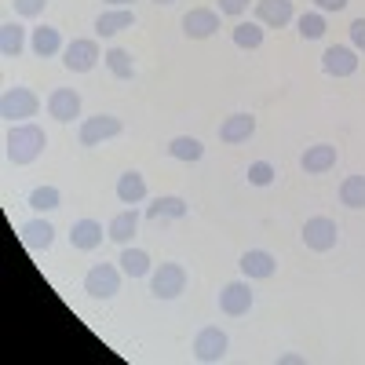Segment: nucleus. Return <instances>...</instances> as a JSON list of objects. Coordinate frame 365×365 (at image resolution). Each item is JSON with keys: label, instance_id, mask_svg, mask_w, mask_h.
Returning <instances> with one entry per match:
<instances>
[{"label": "nucleus", "instance_id": "obj_14", "mask_svg": "<svg viewBox=\"0 0 365 365\" xmlns=\"http://www.w3.org/2000/svg\"><path fill=\"white\" fill-rule=\"evenodd\" d=\"M256 132V117L252 113H230L223 125H220V143H249Z\"/></svg>", "mask_w": 365, "mask_h": 365}, {"label": "nucleus", "instance_id": "obj_15", "mask_svg": "<svg viewBox=\"0 0 365 365\" xmlns=\"http://www.w3.org/2000/svg\"><path fill=\"white\" fill-rule=\"evenodd\" d=\"M292 0H256V22L259 26H289L292 22Z\"/></svg>", "mask_w": 365, "mask_h": 365}, {"label": "nucleus", "instance_id": "obj_4", "mask_svg": "<svg viewBox=\"0 0 365 365\" xmlns=\"http://www.w3.org/2000/svg\"><path fill=\"white\" fill-rule=\"evenodd\" d=\"M84 292L91 299H113L120 292V270L113 263H96L84 274Z\"/></svg>", "mask_w": 365, "mask_h": 365}, {"label": "nucleus", "instance_id": "obj_5", "mask_svg": "<svg viewBox=\"0 0 365 365\" xmlns=\"http://www.w3.org/2000/svg\"><path fill=\"white\" fill-rule=\"evenodd\" d=\"M182 289H187V267L182 263H161L150 278V292L158 299H175L182 296Z\"/></svg>", "mask_w": 365, "mask_h": 365}, {"label": "nucleus", "instance_id": "obj_11", "mask_svg": "<svg viewBox=\"0 0 365 365\" xmlns=\"http://www.w3.org/2000/svg\"><path fill=\"white\" fill-rule=\"evenodd\" d=\"M48 113L58 120V125H70L73 117H81V96L73 88H55L48 96Z\"/></svg>", "mask_w": 365, "mask_h": 365}, {"label": "nucleus", "instance_id": "obj_33", "mask_svg": "<svg viewBox=\"0 0 365 365\" xmlns=\"http://www.w3.org/2000/svg\"><path fill=\"white\" fill-rule=\"evenodd\" d=\"M44 8H48V0H15V11L26 19H37Z\"/></svg>", "mask_w": 365, "mask_h": 365}, {"label": "nucleus", "instance_id": "obj_18", "mask_svg": "<svg viewBox=\"0 0 365 365\" xmlns=\"http://www.w3.org/2000/svg\"><path fill=\"white\" fill-rule=\"evenodd\" d=\"M241 274L245 278H274V270H278V259H274L270 252H263V249H249L245 256H241Z\"/></svg>", "mask_w": 365, "mask_h": 365}, {"label": "nucleus", "instance_id": "obj_23", "mask_svg": "<svg viewBox=\"0 0 365 365\" xmlns=\"http://www.w3.org/2000/svg\"><path fill=\"white\" fill-rule=\"evenodd\" d=\"M187 212H190L187 201L175 197V194H168V197H158L154 205L146 208V220H182Z\"/></svg>", "mask_w": 365, "mask_h": 365}, {"label": "nucleus", "instance_id": "obj_26", "mask_svg": "<svg viewBox=\"0 0 365 365\" xmlns=\"http://www.w3.org/2000/svg\"><path fill=\"white\" fill-rule=\"evenodd\" d=\"M103 58H106V66H110V73H113L117 81H132V77H135V63H132V55H128L125 48H110Z\"/></svg>", "mask_w": 365, "mask_h": 365}, {"label": "nucleus", "instance_id": "obj_27", "mask_svg": "<svg viewBox=\"0 0 365 365\" xmlns=\"http://www.w3.org/2000/svg\"><path fill=\"white\" fill-rule=\"evenodd\" d=\"M340 201L347 208H365V175H347L340 182Z\"/></svg>", "mask_w": 365, "mask_h": 365}, {"label": "nucleus", "instance_id": "obj_3", "mask_svg": "<svg viewBox=\"0 0 365 365\" xmlns=\"http://www.w3.org/2000/svg\"><path fill=\"white\" fill-rule=\"evenodd\" d=\"M120 132H125L120 117H113V113H96V117H84L77 139H81V146H103L106 139H117Z\"/></svg>", "mask_w": 365, "mask_h": 365}, {"label": "nucleus", "instance_id": "obj_13", "mask_svg": "<svg viewBox=\"0 0 365 365\" xmlns=\"http://www.w3.org/2000/svg\"><path fill=\"white\" fill-rule=\"evenodd\" d=\"M220 29V15L212 11V8H194V11H187L182 15V34L187 37H194V41H205V37H212Z\"/></svg>", "mask_w": 365, "mask_h": 365}, {"label": "nucleus", "instance_id": "obj_20", "mask_svg": "<svg viewBox=\"0 0 365 365\" xmlns=\"http://www.w3.org/2000/svg\"><path fill=\"white\" fill-rule=\"evenodd\" d=\"M135 230H139V212H135V208H128V212H117V216L110 220L106 237H110V241H117V245H128V241L135 237Z\"/></svg>", "mask_w": 365, "mask_h": 365}, {"label": "nucleus", "instance_id": "obj_38", "mask_svg": "<svg viewBox=\"0 0 365 365\" xmlns=\"http://www.w3.org/2000/svg\"><path fill=\"white\" fill-rule=\"evenodd\" d=\"M154 4H175V0H154Z\"/></svg>", "mask_w": 365, "mask_h": 365}, {"label": "nucleus", "instance_id": "obj_31", "mask_svg": "<svg viewBox=\"0 0 365 365\" xmlns=\"http://www.w3.org/2000/svg\"><path fill=\"white\" fill-rule=\"evenodd\" d=\"M58 201H63L58 187H37V190H29V208H34V212H51V208H58Z\"/></svg>", "mask_w": 365, "mask_h": 365}, {"label": "nucleus", "instance_id": "obj_16", "mask_svg": "<svg viewBox=\"0 0 365 365\" xmlns=\"http://www.w3.org/2000/svg\"><path fill=\"white\" fill-rule=\"evenodd\" d=\"M51 241H55V227H51V223H44V220L22 223V245H26L29 252H48Z\"/></svg>", "mask_w": 365, "mask_h": 365}, {"label": "nucleus", "instance_id": "obj_7", "mask_svg": "<svg viewBox=\"0 0 365 365\" xmlns=\"http://www.w3.org/2000/svg\"><path fill=\"white\" fill-rule=\"evenodd\" d=\"M99 44L91 41V37H77L73 44H66L63 48V66L70 70V73H88V70H96V63H99Z\"/></svg>", "mask_w": 365, "mask_h": 365}, {"label": "nucleus", "instance_id": "obj_1", "mask_svg": "<svg viewBox=\"0 0 365 365\" xmlns=\"http://www.w3.org/2000/svg\"><path fill=\"white\" fill-rule=\"evenodd\" d=\"M44 146H48L44 128L29 125V120L8 128V135H4V154H8L11 165H34V161L44 154Z\"/></svg>", "mask_w": 365, "mask_h": 365}, {"label": "nucleus", "instance_id": "obj_21", "mask_svg": "<svg viewBox=\"0 0 365 365\" xmlns=\"http://www.w3.org/2000/svg\"><path fill=\"white\" fill-rule=\"evenodd\" d=\"M117 197H120V205H143L146 201V179H143V172H125L117 179Z\"/></svg>", "mask_w": 365, "mask_h": 365}, {"label": "nucleus", "instance_id": "obj_17", "mask_svg": "<svg viewBox=\"0 0 365 365\" xmlns=\"http://www.w3.org/2000/svg\"><path fill=\"white\" fill-rule=\"evenodd\" d=\"M70 241H73L77 252L99 249V245H103V223H96V220H77V223L70 227Z\"/></svg>", "mask_w": 365, "mask_h": 365}, {"label": "nucleus", "instance_id": "obj_8", "mask_svg": "<svg viewBox=\"0 0 365 365\" xmlns=\"http://www.w3.org/2000/svg\"><path fill=\"white\" fill-rule=\"evenodd\" d=\"M227 347H230V340H227V332L220 325H205L194 336V358L197 361H223Z\"/></svg>", "mask_w": 365, "mask_h": 365}, {"label": "nucleus", "instance_id": "obj_12", "mask_svg": "<svg viewBox=\"0 0 365 365\" xmlns=\"http://www.w3.org/2000/svg\"><path fill=\"white\" fill-rule=\"evenodd\" d=\"M299 168L307 172V175H322L329 168H336V146L332 143H314L303 150V158H299Z\"/></svg>", "mask_w": 365, "mask_h": 365}, {"label": "nucleus", "instance_id": "obj_29", "mask_svg": "<svg viewBox=\"0 0 365 365\" xmlns=\"http://www.w3.org/2000/svg\"><path fill=\"white\" fill-rule=\"evenodd\" d=\"M230 37H234L237 48H249V51H252V48L263 44V26H259V22H237Z\"/></svg>", "mask_w": 365, "mask_h": 365}, {"label": "nucleus", "instance_id": "obj_25", "mask_svg": "<svg viewBox=\"0 0 365 365\" xmlns=\"http://www.w3.org/2000/svg\"><path fill=\"white\" fill-rule=\"evenodd\" d=\"M168 154H172L175 161H201V158H205V146H201L194 135H175V139L168 143Z\"/></svg>", "mask_w": 365, "mask_h": 365}, {"label": "nucleus", "instance_id": "obj_37", "mask_svg": "<svg viewBox=\"0 0 365 365\" xmlns=\"http://www.w3.org/2000/svg\"><path fill=\"white\" fill-rule=\"evenodd\" d=\"M106 4H113V8H125V4H135V0H106Z\"/></svg>", "mask_w": 365, "mask_h": 365}, {"label": "nucleus", "instance_id": "obj_10", "mask_svg": "<svg viewBox=\"0 0 365 365\" xmlns=\"http://www.w3.org/2000/svg\"><path fill=\"white\" fill-rule=\"evenodd\" d=\"M252 289L249 282H230L223 292H220V311L230 314V318H241V314H249L252 311Z\"/></svg>", "mask_w": 365, "mask_h": 365}, {"label": "nucleus", "instance_id": "obj_6", "mask_svg": "<svg viewBox=\"0 0 365 365\" xmlns=\"http://www.w3.org/2000/svg\"><path fill=\"white\" fill-rule=\"evenodd\" d=\"M336 241H340V227L329 216H311L303 223V245L311 252H329V249H336Z\"/></svg>", "mask_w": 365, "mask_h": 365}, {"label": "nucleus", "instance_id": "obj_35", "mask_svg": "<svg viewBox=\"0 0 365 365\" xmlns=\"http://www.w3.org/2000/svg\"><path fill=\"white\" fill-rule=\"evenodd\" d=\"M249 11V0H220V15H241Z\"/></svg>", "mask_w": 365, "mask_h": 365}, {"label": "nucleus", "instance_id": "obj_30", "mask_svg": "<svg viewBox=\"0 0 365 365\" xmlns=\"http://www.w3.org/2000/svg\"><path fill=\"white\" fill-rule=\"evenodd\" d=\"M296 29H299L303 41H322V37H325V19H322V11L299 15V19H296Z\"/></svg>", "mask_w": 365, "mask_h": 365}, {"label": "nucleus", "instance_id": "obj_28", "mask_svg": "<svg viewBox=\"0 0 365 365\" xmlns=\"http://www.w3.org/2000/svg\"><path fill=\"white\" fill-rule=\"evenodd\" d=\"M120 270H125L128 278H146L150 274V256L143 249H125L120 252Z\"/></svg>", "mask_w": 365, "mask_h": 365}, {"label": "nucleus", "instance_id": "obj_32", "mask_svg": "<svg viewBox=\"0 0 365 365\" xmlns=\"http://www.w3.org/2000/svg\"><path fill=\"white\" fill-rule=\"evenodd\" d=\"M274 179H278V168H274L270 161H252L249 165V182L252 187H270Z\"/></svg>", "mask_w": 365, "mask_h": 365}, {"label": "nucleus", "instance_id": "obj_2", "mask_svg": "<svg viewBox=\"0 0 365 365\" xmlns=\"http://www.w3.org/2000/svg\"><path fill=\"white\" fill-rule=\"evenodd\" d=\"M37 110H41V99H37V91L26 88V84H11V88H4V96H0V117H4L8 125H22V120L34 117Z\"/></svg>", "mask_w": 365, "mask_h": 365}, {"label": "nucleus", "instance_id": "obj_19", "mask_svg": "<svg viewBox=\"0 0 365 365\" xmlns=\"http://www.w3.org/2000/svg\"><path fill=\"white\" fill-rule=\"evenodd\" d=\"M135 26V11H128V8H110V11H103L99 19H96V34L99 37H113V34H125V29H132Z\"/></svg>", "mask_w": 365, "mask_h": 365}, {"label": "nucleus", "instance_id": "obj_34", "mask_svg": "<svg viewBox=\"0 0 365 365\" xmlns=\"http://www.w3.org/2000/svg\"><path fill=\"white\" fill-rule=\"evenodd\" d=\"M351 44H354L358 51H365V19H354V22H351Z\"/></svg>", "mask_w": 365, "mask_h": 365}, {"label": "nucleus", "instance_id": "obj_22", "mask_svg": "<svg viewBox=\"0 0 365 365\" xmlns=\"http://www.w3.org/2000/svg\"><path fill=\"white\" fill-rule=\"evenodd\" d=\"M29 48H34V55H41V58L58 55L63 51V34H58L55 26H37L34 37H29Z\"/></svg>", "mask_w": 365, "mask_h": 365}, {"label": "nucleus", "instance_id": "obj_9", "mask_svg": "<svg viewBox=\"0 0 365 365\" xmlns=\"http://www.w3.org/2000/svg\"><path fill=\"white\" fill-rule=\"evenodd\" d=\"M322 70H325L329 77H351V73L358 70V51L347 48V44H332V48H325V55H322Z\"/></svg>", "mask_w": 365, "mask_h": 365}, {"label": "nucleus", "instance_id": "obj_36", "mask_svg": "<svg viewBox=\"0 0 365 365\" xmlns=\"http://www.w3.org/2000/svg\"><path fill=\"white\" fill-rule=\"evenodd\" d=\"M314 8H318V11H344L347 0H314Z\"/></svg>", "mask_w": 365, "mask_h": 365}, {"label": "nucleus", "instance_id": "obj_24", "mask_svg": "<svg viewBox=\"0 0 365 365\" xmlns=\"http://www.w3.org/2000/svg\"><path fill=\"white\" fill-rule=\"evenodd\" d=\"M26 48V29L19 22H4L0 26V55L4 58H19Z\"/></svg>", "mask_w": 365, "mask_h": 365}]
</instances>
